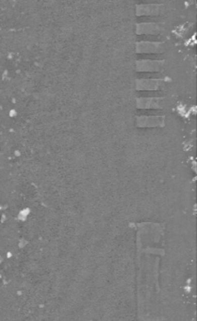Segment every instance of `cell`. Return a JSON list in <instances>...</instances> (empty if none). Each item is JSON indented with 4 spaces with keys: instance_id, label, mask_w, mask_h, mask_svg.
I'll return each instance as SVG.
<instances>
[{
    "instance_id": "1",
    "label": "cell",
    "mask_w": 197,
    "mask_h": 321,
    "mask_svg": "<svg viewBox=\"0 0 197 321\" xmlns=\"http://www.w3.org/2000/svg\"><path fill=\"white\" fill-rule=\"evenodd\" d=\"M165 50L164 43L161 42L142 41L137 43L136 52L138 54H161Z\"/></svg>"
},
{
    "instance_id": "2",
    "label": "cell",
    "mask_w": 197,
    "mask_h": 321,
    "mask_svg": "<svg viewBox=\"0 0 197 321\" xmlns=\"http://www.w3.org/2000/svg\"><path fill=\"white\" fill-rule=\"evenodd\" d=\"M164 81L159 79H141L136 80L138 91H159L163 88Z\"/></svg>"
},
{
    "instance_id": "3",
    "label": "cell",
    "mask_w": 197,
    "mask_h": 321,
    "mask_svg": "<svg viewBox=\"0 0 197 321\" xmlns=\"http://www.w3.org/2000/svg\"><path fill=\"white\" fill-rule=\"evenodd\" d=\"M164 62L162 60H151L143 59L136 62V71L138 72H161L164 68Z\"/></svg>"
},
{
    "instance_id": "4",
    "label": "cell",
    "mask_w": 197,
    "mask_h": 321,
    "mask_svg": "<svg viewBox=\"0 0 197 321\" xmlns=\"http://www.w3.org/2000/svg\"><path fill=\"white\" fill-rule=\"evenodd\" d=\"M164 6L162 4H141L136 8L137 16H156L162 15Z\"/></svg>"
},
{
    "instance_id": "5",
    "label": "cell",
    "mask_w": 197,
    "mask_h": 321,
    "mask_svg": "<svg viewBox=\"0 0 197 321\" xmlns=\"http://www.w3.org/2000/svg\"><path fill=\"white\" fill-rule=\"evenodd\" d=\"M136 31L138 34H148V35H158L161 34L163 29L162 26L156 23H141L136 27Z\"/></svg>"
},
{
    "instance_id": "6",
    "label": "cell",
    "mask_w": 197,
    "mask_h": 321,
    "mask_svg": "<svg viewBox=\"0 0 197 321\" xmlns=\"http://www.w3.org/2000/svg\"><path fill=\"white\" fill-rule=\"evenodd\" d=\"M138 105L141 107H161L163 105V98H141Z\"/></svg>"
}]
</instances>
